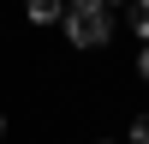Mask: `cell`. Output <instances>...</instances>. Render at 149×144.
Wrapping results in <instances>:
<instances>
[{"label": "cell", "mask_w": 149, "mask_h": 144, "mask_svg": "<svg viewBox=\"0 0 149 144\" xmlns=\"http://www.w3.org/2000/svg\"><path fill=\"white\" fill-rule=\"evenodd\" d=\"M60 24H66L72 48H107V36H113V12H107L102 0H72Z\"/></svg>", "instance_id": "obj_1"}, {"label": "cell", "mask_w": 149, "mask_h": 144, "mask_svg": "<svg viewBox=\"0 0 149 144\" xmlns=\"http://www.w3.org/2000/svg\"><path fill=\"white\" fill-rule=\"evenodd\" d=\"M24 12H30V24H60L66 18V0H24Z\"/></svg>", "instance_id": "obj_2"}, {"label": "cell", "mask_w": 149, "mask_h": 144, "mask_svg": "<svg viewBox=\"0 0 149 144\" xmlns=\"http://www.w3.org/2000/svg\"><path fill=\"white\" fill-rule=\"evenodd\" d=\"M131 30L149 42V0H131Z\"/></svg>", "instance_id": "obj_3"}, {"label": "cell", "mask_w": 149, "mask_h": 144, "mask_svg": "<svg viewBox=\"0 0 149 144\" xmlns=\"http://www.w3.org/2000/svg\"><path fill=\"white\" fill-rule=\"evenodd\" d=\"M131 144H149V114H137V120H131Z\"/></svg>", "instance_id": "obj_4"}, {"label": "cell", "mask_w": 149, "mask_h": 144, "mask_svg": "<svg viewBox=\"0 0 149 144\" xmlns=\"http://www.w3.org/2000/svg\"><path fill=\"white\" fill-rule=\"evenodd\" d=\"M137 78L149 84V42H143V54H137Z\"/></svg>", "instance_id": "obj_5"}, {"label": "cell", "mask_w": 149, "mask_h": 144, "mask_svg": "<svg viewBox=\"0 0 149 144\" xmlns=\"http://www.w3.org/2000/svg\"><path fill=\"white\" fill-rule=\"evenodd\" d=\"M102 6H131V0H102Z\"/></svg>", "instance_id": "obj_6"}, {"label": "cell", "mask_w": 149, "mask_h": 144, "mask_svg": "<svg viewBox=\"0 0 149 144\" xmlns=\"http://www.w3.org/2000/svg\"><path fill=\"white\" fill-rule=\"evenodd\" d=\"M0 138H6V120H0Z\"/></svg>", "instance_id": "obj_7"}, {"label": "cell", "mask_w": 149, "mask_h": 144, "mask_svg": "<svg viewBox=\"0 0 149 144\" xmlns=\"http://www.w3.org/2000/svg\"><path fill=\"white\" fill-rule=\"evenodd\" d=\"M66 6H72V0H66Z\"/></svg>", "instance_id": "obj_8"}]
</instances>
